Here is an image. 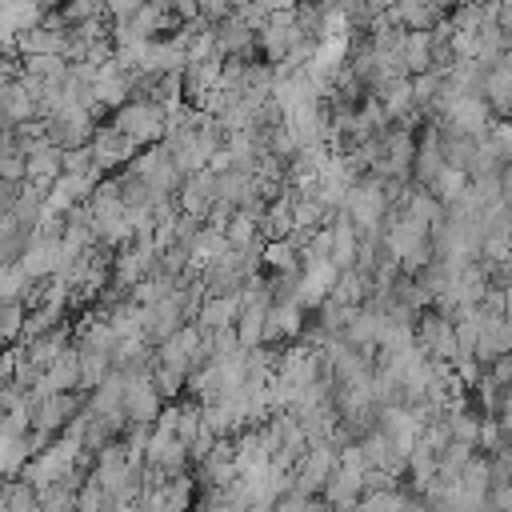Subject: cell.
I'll list each match as a JSON object with an SVG mask.
<instances>
[{"label": "cell", "instance_id": "obj_19", "mask_svg": "<svg viewBox=\"0 0 512 512\" xmlns=\"http://www.w3.org/2000/svg\"><path fill=\"white\" fill-rule=\"evenodd\" d=\"M172 16L176 20H192L196 16V0H172Z\"/></svg>", "mask_w": 512, "mask_h": 512}, {"label": "cell", "instance_id": "obj_22", "mask_svg": "<svg viewBox=\"0 0 512 512\" xmlns=\"http://www.w3.org/2000/svg\"><path fill=\"white\" fill-rule=\"evenodd\" d=\"M0 116H4V108H0Z\"/></svg>", "mask_w": 512, "mask_h": 512}, {"label": "cell", "instance_id": "obj_6", "mask_svg": "<svg viewBox=\"0 0 512 512\" xmlns=\"http://www.w3.org/2000/svg\"><path fill=\"white\" fill-rule=\"evenodd\" d=\"M180 324H184V316H180V304H176L172 292L160 296V300H152V304H140V336H144L148 344L164 340V336L176 332Z\"/></svg>", "mask_w": 512, "mask_h": 512}, {"label": "cell", "instance_id": "obj_20", "mask_svg": "<svg viewBox=\"0 0 512 512\" xmlns=\"http://www.w3.org/2000/svg\"><path fill=\"white\" fill-rule=\"evenodd\" d=\"M252 4H256L260 12H276V8H292L296 0H252Z\"/></svg>", "mask_w": 512, "mask_h": 512}, {"label": "cell", "instance_id": "obj_8", "mask_svg": "<svg viewBox=\"0 0 512 512\" xmlns=\"http://www.w3.org/2000/svg\"><path fill=\"white\" fill-rule=\"evenodd\" d=\"M368 288H372V280H368V272H360L356 264H348V268H336V280H332V288H328V296L352 308V304H364V296H368Z\"/></svg>", "mask_w": 512, "mask_h": 512}, {"label": "cell", "instance_id": "obj_3", "mask_svg": "<svg viewBox=\"0 0 512 512\" xmlns=\"http://www.w3.org/2000/svg\"><path fill=\"white\" fill-rule=\"evenodd\" d=\"M412 336L416 344L432 356V360H448L456 352V336H452V320L436 308H420L416 320H412Z\"/></svg>", "mask_w": 512, "mask_h": 512}, {"label": "cell", "instance_id": "obj_14", "mask_svg": "<svg viewBox=\"0 0 512 512\" xmlns=\"http://www.w3.org/2000/svg\"><path fill=\"white\" fill-rule=\"evenodd\" d=\"M20 320H24V304L20 300H0V344H16L20 340Z\"/></svg>", "mask_w": 512, "mask_h": 512}, {"label": "cell", "instance_id": "obj_11", "mask_svg": "<svg viewBox=\"0 0 512 512\" xmlns=\"http://www.w3.org/2000/svg\"><path fill=\"white\" fill-rule=\"evenodd\" d=\"M220 232H224L228 248H248L252 240H264V236L256 232V216H248V212H240V208L224 220V228H220Z\"/></svg>", "mask_w": 512, "mask_h": 512}, {"label": "cell", "instance_id": "obj_18", "mask_svg": "<svg viewBox=\"0 0 512 512\" xmlns=\"http://www.w3.org/2000/svg\"><path fill=\"white\" fill-rule=\"evenodd\" d=\"M140 4L144 0H104V12H108V20H128Z\"/></svg>", "mask_w": 512, "mask_h": 512}, {"label": "cell", "instance_id": "obj_15", "mask_svg": "<svg viewBox=\"0 0 512 512\" xmlns=\"http://www.w3.org/2000/svg\"><path fill=\"white\" fill-rule=\"evenodd\" d=\"M76 508H84V512L112 508V504H108V492L100 488V480H96V476H84V480L76 484Z\"/></svg>", "mask_w": 512, "mask_h": 512}, {"label": "cell", "instance_id": "obj_13", "mask_svg": "<svg viewBox=\"0 0 512 512\" xmlns=\"http://www.w3.org/2000/svg\"><path fill=\"white\" fill-rule=\"evenodd\" d=\"M148 376H152V384H156V392L164 396V400H176L180 392H184V372L180 368H172V364H152L148 368Z\"/></svg>", "mask_w": 512, "mask_h": 512}, {"label": "cell", "instance_id": "obj_21", "mask_svg": "<svg viewBox=\"0 0 512 512\" xmlns=\"http://www.w3.org/2000/svg\"><path fill=\"white\" fill-rule=\"evenodd\" d=\"M12 196H16V184H8V180H0V212L12 204Z\"/></svg>", "mask_w": 512, "mask_h": 512}, {"label": "cell", "instance_id": "obj_5", "mask_svg": "<svg viewBox=\"0 0 512 512\" xmlns=\"http://www.w3.org/2000/svg\"><path fill=\"white\" fill-rule=\"evenodd\" d=\"M480 96H484V104L492 108L496 120H508V108H512V64H508V52L496 56V60L484 68Z\"/></svg>", "mask_w": 512, "mask_h": 512}, {"label": "cell", "instance_id": "obj_12", "mask_svg": "<svg viewBox=\"0 0 512 512\" xmlns=\"http://www.w3.org/2000/svg\"><path fill=\"white\" fill-rule=\"evenodd\" d=\"M4 508L12 512H32L36 508V488L24 476H8L4 480Z\"/></svg>", "mask_w": 512, "mask_h": 512}, {"label": "cell", "instance_id": "obj_7", "mask_svg": "<svg viewBox=\"0 0 512 512\" xmlns=\"http://www.w3.org/2000/svg\"><path fill=\"white\" fill-rule=\"evenodd\" d=\"M236 312H240L236 292H204V300H200V308H196L192 324H196L200 332H212V328L232 324V320H236Z\"/></svg>", "mask_w": 512, "mask_h": 512}, {"label": "cell", "instance_id": "obj_9", "mask_svg": "<svg viewBox=\"0 0 512 512\" xmlns=\"http://www.w3.org/2000/svg\"><path fill=\"white\" fill-rule=\"evenodd\" d=\"M356 496H360V476L344 472V468H332L324 488H320V504H332V508H356Z\"/></svg>", "mask_w": 512, "mask_h": 512}, {"label": "cell", "instance_id": "obj_10", "mask_svg": "<svg viewBox=\"0 0 512 512\" xmlns=\"http://www.w3.org/2000/svg\"><path fill=\"white\" fill-rule=\"evenodd\" d=\"M468 184V172L464 168H452V164H440V172L428 180V192L440 200V204H452Z\"/></svg>", "mask_w": 512, "mask_h": 512}, {"label": "cell", "instance_id": "obj_2", "mask_svg": "<svg viewBox=\"0 0 512 512\" xmlns=\"http://www.w3.org/2000/svg\"><path fill=\"white\" fill-rule=\"evenodd\" d=\"M88 152H92V164L108 176V172H116V168H124L132 156H136V144L112 124V120H100L96 128H92V140H88Z\"/></svg>", "mask_w": 512, "mask_h": 512}, {"label": "cell", "instance_id": "obj_16", "mask_svg": "<svg viewBox=\"0 0 512 512\" xmlns=\"http://www.w3.org/2000/svg\"><path fill=\"white\" fill-rule=\"evenodd\" d=\"M0 180L8 184H20L24 180V152L12 144V148H0Z\"/></svg>", "mask_w": 512, "mask_h": 512}, {"label": "cell", "instance_id": "obj_4", "mask_svg": "<svg viewBox=\"0 0 512 512\" xmlns=\"http://www.w3.org/2000/svg\"><path fill=\"white\" fill-rule=\"evenodd\" d=\"M160 404H164V396L156 392V384H152L148 372H124V396H120V408H124L128 420H144V424H148V420L160 412Z\"/></svg>", "mask_w": 512, "mask_h": 512}, {"label": "cell", "instance_id": "obj_1", "mask_svg": "<svg viewBox=\"0 0 512 512\" xmlns=\"http://www.w3.org/2000/svg\"><path fill=\"white\" fill-rule=\"evenodd\" d=\"M112 124H116L136 148L156 144L160 132H164V104H156V100H148V96H128L120 108H112Z\"/></svg>", "mask_w": 512, "mask_h": 512}, {"label": "cell", "instance_id": "obj_17", "mask_svg": "<svg viewBox=\"0 0 512 512\" xmlns=\"http://www.w3.org/2000/svg\"><path fill=\"white\" fill-rule=\"evenodd\" d=\"M228 12H232L228 0H196V16H200L204 24H220Z\"/></svg>", "mask_w": 512, "mask_h": 512}]
</instances>
